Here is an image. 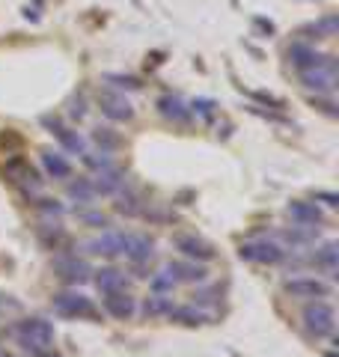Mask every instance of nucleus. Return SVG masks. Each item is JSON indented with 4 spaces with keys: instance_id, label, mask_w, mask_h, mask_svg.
Wrapping results in <instances>:
<instances>
[{
    "instance_id": "a878e982",
    "label": "nucleus",
    "mask_w": 339,
    "mask_h": 357,
    "mask_svg": "<svg viewBox=\"0 0 339 357\" xmlns=\"http://www.w3.org/2000/svg\"><path fill=\"white\" fill-rule=\"evenodd\" d=\"M167 319H170V321H179V325H185V328H197V325H202V321H206V312L197 310L194 304H188V307H173Z\"/></svg>"
},
{
    "instance_id": "a211bd4d",
    "label": "nucleus",
    "mask_w": 339,
    "mask_h": 357,
    "mask_svg": "<svg viewBox=\"0 0 339 357\" xmlns=\"http://www.w3.org/2000/svg\"><path fill=\"white\" fill-rule=\"evenodd\" d=\"M89 280L96 283V289H98L101 295L119 292V289H128V277H126V271H119V268H98V271H93Z\"/></svg>"
},
{
    "instance_id": "ddd939ff",
    "label": "nucleus",
    "mask_w": 339,
    "mask_h": 357,
    "mask_svg": "<svg viewBox=\"0 0 339 357\" xmlns=\"http://www.w3.org/2000/svg\"><path fill=\"white\" fill-rule=\"evenodd\" d=\"M122 256L131 265H146L155 256V241L143 232H126V244H122Z\"/></svg>"
},
{
    "instance_id": "1a4fd4ad",
    "label": "nucleus",
    "mask_w": 339,
    "mask_h": 357,
    "mask_svg": "<svg viewBox=\"0 0 339 357\" xmlns=\"http://www.w3.org/2000/svg\"><path fill=\"white\" fill-rule=\"evenodd\" d=\"M173 248L185 256V259H194V262H211L214 259V248L199 238L197 232H179V236L173 238Z\"/></svg>"
},
{
    "instance_id": "412c9836",
    "label": "nucleus",
    "mask_w": 339,
    "mask_h": 357,
    "mask_svg": "<svg viewBox=\"0 0 339 357\" xmlns=\"http://www.w3.org/2000/svg\"><path fill=\"white\" fill-rule=\"evenodd\" d=\"M51 134H54L56 143H60V146L69 152V155H84V152H86V140H84L75 128H66L63 122H56V126L51 128Z\"/></svg>"
},
{
    "instance_id": "4c0bfd02",
    "label": "nucleus",
    "mask_w": 339,
    "mask_h": 357,
    "mask_svg": "<svg viewBox=\"0 0 339 357\" xmlns=\"http://www.w3.org/2000/svg\"><path fill=\"white\" fill-rule=\"evenodd\" d=\"M107 81L113 84V86H116V89H140L143 84L137 81V77H126V75H107Z\"/></svg>"
},
{
    "instance_id": "a19ab883",
    "label": "nucleus",
    "mask_w": 339,
    "mask_h": 357,
    "mask_svg": "<svg viewBox=\"0 0 339 357\" xmlns=\"http://www.w3.org/2000/svg\"><path fill=\"white\" fill-rule=\"evenodd\" d=\"M42 357H51V354H42ZM54 357H56V354H54Z\"/></svg>"
},
{
    "instance_id": "20e7f679",
    "label": "nucleus",
    "mask_w": 339,
    "mask_h": 357,
    "mask_svg": "<svg viewBox=\"0 0 339 357\" xmlns=\"http://www.w3.org/2000/svg\"><path fill=\"white\" fill-rule=\"evenodd\" d=\"M239 256L244 262H256V265H280V262H286L289 250L280 241L256 238V241H244L239 248Z\"/></svg>"
},
{
    "instance_id": "58836bf2",
    "label": "nucleus",
    "mask_w": 339,
    "mask_h": 357,
    "mask_svg": "<svg viewBox=\"0 0 339 357\" xmlns=\"http://www.w3.org/2000/svg\"><path fill=\"white\" fill-rule=\"evenodd\" d=\"M315 203H324L327 208H336L339 206V197L331 191H315Z\"/></svg>"
},
{
    "instance_id": "ea45409f",
    "label": "nucleus",
    "mask_w": 339,
    "mask_h": 357,
    "mask_svg": "<svg viewBox=\"0 0 339 357\" xmlns=\"http://www.w3.org/2000/svg\"><path fill=\"white\" fill-rule=\"evenodd\" d=\"M0 357H15V354H9L6 349H0Z\"/></svg>"
},
{
    "instance_id": "e433bc0d",
    "label": "nucleus",
    "mask_w": 339,
    "mask_h": 357,
    "mask_svg": "<svg viewBox=\"0 0 339 357\" xmlns=\"http://www.w3.org/2000/svg\"><path fill=\"white\" fill-rule=\"evenodd\" d=\"M36 206H39V211H42V215H48V218H60V215H63V206L56 203V199H48V197H42Z\"/></svg>"
},
{
    "instance_id": "423d86ee",
    "label": "nucleus",
    "mask_w": 339,
    "mask_h": 357,
    "mask_svg": "<svg viewBox=\"0 0 339 357\" xmlns=\"http://www.w3.org/2000/svg\"><path fill=\"white\" fill-rule=\"evenodd\" d=\"M98 110L105 114L110 122H131L134 119V107H131V102L126 96L119 93V89H110V86H105V89H98Z\"/></svg>"
},
{
    "instance_id": "72a5a7b5",
    "label": "nucleus",
    "mask_w": 339,
    "mask_h": 357,
    "mask_svg": "<svg viewBox=\"0 0 339 357\" xmlns=\"http://www.w3.org/2000/svg\"><path fill=\"white\" fill-rule=\"evenodd\" d=\"M81 158H84V164H86V167H93V170H105V167H110V164H113L107 152H84Z\"/></svg>"
},
{
    "instance_id": "f3484780",
    "label": "nucleus",
    "mask_w": 339,
    "mask_h": 357,
    "mask_svg": "<svg viewBox=\"0 0 339 357\" xmlns=\"http://www.w3.org/2000/svg\"><path fill=\"white\" fill-rule=\"evenodd\" d=\"M122 244H126V232L110 229V232H105L101 238L86 241V253H96V256H107V259H116V256H122Z\"/></svg>"
},
{
    "instance_id": "cd10ccee",
    "label": "nucleus",
    "mask_w": 339,
    "mask_h": 357,
    "mask_svg": "<svg viewBox=\"0 0 339 357\" xmlns=\"http://www.w3.org/2000/svg\"><path fill=\"white\" fill-rule=\"evenodd\" d=\"M336 30H339V18H336L333 13L324 15V18H319V21H315V24H310V27H303V33H315L312 39H333Z\"/></svg>"
},
{
    "instance_id": "473e14b6",
    "label": "nucleus",
    "mask_w": 339,
    "mask_h": 357,
    "mask_svg": "<svg viewBox=\"0 0 339 357\" xmlns=\"http://www.w3.org/2000/svg\"><path fill=\"white\" fill-rule=\"evenodd\" d=\"M190 114H197L199 119L211 122V119H214V114H218V105H214L211 98H197V102L190 105Z\"/></svg>"
},
{
    "instance_id": "c756f323",
    "label": "nucleus",
    "mask_w": 339,
    "mask_h": 357,
    "mask_svg": "<svg viewBox=\"0 0 339 357\" xmlns=\"http://www.w3.org/2000/svg\"><path fill=\"white\" fill-rule=\"evenodd\" d=\"M93 140L101 146V152H113V149H119L122 146V137L113 128H107V126H98L96 131H93Z\"/></svg>"
},
{
    "instance_id": "c9c22d12",
    "label": "nucleus",
    "mask_w": 339,
    "mask_h": 357,
    "mask_svg": "<svg viewBox=\"0 0 339 357\" xmlns=\"http://www.w3.org/2000/svg\"><path fill=\"white\" fill-rule=\"evenodd\" d=\"M86 110H89V107H86V98H84V96H75L72 102H69V116H72L75 122H81V119L86 116Z\"/></svg>"
},
{
    "instance_id": "4be33fe9",
    "label": "nucleus",
    "mask_w": 339,
    "mask_h": 357,
    "mask_svg": "<svg viewBox=\"0 0 339 357\" xmlns=\"http://www.w3.org/2000/svg\"><path fill=\"white\" fill-rule=\"evenodd\" d=\"M42 167H45V173H48V178H69L72 176L69 158L60 155V152H54V149H45L42 152Z\"/></svg>"
},
{
    "instance_id": "f03ea898",
    "label": "nucleus",
    "mask_w": 339,
    "mask_h": 357,
    "mask_svg": "<svg viewBox=\"0 0 339 357\" xmlns=\"http://www.w3.org/2000/svg\"><path fill=\"white\" fill-rule=\"evenodd\" d=\"M301 319H303V328H307V333H310V337H315V340L333 337V331H336V312L322 298L319 301H310V304L303 307Z\"/></svg>"
},
{
    "instance_id": "f257e3e1",
    "label": "nucleus",
    "mask_w": 339,
    "mask_h": 357,
    "mask_svg": "<svg viewBox=\"0 0 339 357\" xmlns=\"http://www.w3.org/2000/svg\"><path fill=\"white\" fill-rule=\"evenodd\" d=\"M13 337L27 357H42L54 345V325L45 319H24L13 328Z\"/></svg>"
},
{
    "instance_id": "b1692460",
    "label": "nucleus",
    "mask_w": 339,
    "mask_h": 357,
    "mask_svg": "<svg viewBox=\"0 0 339 357\" xmlns=\"http://www.w3.org/2000/svg\"><path fill=\"white\" fill-rule=\"evenodd\" d=\"M176 304H173V298L170 295H158V292H152L149 298L140 304V312L146 319H161V316H170V310H173Z\"/></svg>"
},
{
    "instance_id": "bb28decb",
    "label": "nucleus",
    "mask_w": 339,
    "mask_h": 357,
    "mask_svg": "<svg viewBox=\"0 0 339 357\" xmlns=\"http://www.w3.org/2000/svg\"><path fill=\"white\" fill-rule=\"evenodd\" d=\"M66 194H69V199H75L77 206H89L96 199V191H93V182H89V178H75V182H69Z\"/></svg>"
},
{
    "instance_id": "7ed1b4c3",
    "label": "nucleus",
    "mask_w": 339,
    "mask_h": 357,
    "mask_svg": "<svg viewBox=\"0 0 339 357\" xmlns=\"http://www.w3.org/2000/svg\"><path fill=\"white\" fill-rule=\"evenodd\" d=\"M51 307H54L56 316H63V319H89V321L98 319V310L93 304V298H86L84 292H60V295H54Z\"/></svg>"
},
{
    "instance_id": "9b49d317",
    "label": "nucleus",
    "mask_w": 339,
    "mask_h": 357,
    "mask_svg": "<svg viewBox=\"0 0 339 357\" xmlns=\"http://www.w3.org/2000/svg\"><path fill=\"white\" fill-rule=\"evenodd\" d=\"M301 84L307 89H315V96H333L336 89V63L319 66V69L301 72Z\"/></svg>"
},
{
    "instance_id": "dca6fc26",
    "label": "nucleus",
    "mask_w": 339,
    "mask_h": 357,
    "mask_svg": "<svg viewBox=\"0 0 339 357\" xmlns=\"http://www.w3.org/2000/svg\"><path fill=\"white\" fill-rule=\"evenodd\" d=\"M286 215L298 223V227H319L324 220L319 203H307V199H292L286 206Z\"/></svg>"
},
{
    "instance_id": "4468645a",
    "label": "nucleus",
    "mask_w": 339,
    "mask_h": 357,
    "mask_svg": "<svg viewBox=\"0 0 339 357\" xmlns=\"http://www.w3.org/2000/svg\"><path fill=\"white\" fill-rule=\"evenodd\" d=\"M89 182H93L96 197H110V194H119L122 188H126V173L110 164L105 170H96V176L89 178Z\"/></svg>"
},
{
    "instance_id": "2f4dec72",
    "label": "nucleus",
    "mask_w": 339,
    "mask_h": 357,
    "mask_svg": "<svg viewBox=\"0 0 339 357\" xmlns=\"http://www.w3.org/2000/svg\"><path fill=\"white\" fill-rule=\"evenodd\" d=\"M149 289H152V292H158V295H173L176 280H173V277H170V271L164 268L161 274H155L152 280H149Z\"/></svg>"
},
{
    "instance_id": "5701e85b",
    "label": "nucleus",
    "mask_w": 339,
    "mask_h": 357,
    "mask_svg": "<svg viewBox=\"0 0 339 357\" xmlns=\"http://www.w3.org/2000/svg\"><path fill=\"white\" fill-rule=\"evenodd\" d=\"M143 208H146V203L137 191H126V194L119 191L116 203H113V211H116V215H126V218H140Z\"/></svg>"
},
{
    "instance_id": "6ab92c4d",
    "label": "nucleus",
    "mask_w": 339,
    "mask_h": 357,
    "mask_svg": "<svg viewBox=\"0 0 339 357\" xmlns=\"http://www.w3.org/2000/svg\"><path fill=\"white\" fill-rule=\"evenodd\" d=\"M158 114H161L164 119H170V122H176V126H188L190 116H194L190 107L179 96H161L158 98Z\"/></svg>"
},
{
    "instance_id": "9d476101",
    "label": "nucleus",
    "mask_w": 339,
    "mask_h": 357,
    "mask_svg": "<svg viewBox=\"0 0 339 357\" xmlns=\"http://www.w3.org/2000/svg\"><path fill=\"white\" fill-rule=\"evenodd\" d=\"M289 60H292V66H295L298 72L319 69V66L336 63V60H333V54H322V51H315L312 45H307V42H295V45H292V48H289Z\"/></svg>"
},
{
    "instance_id": "393cba45",
    "label": "nucleus",
    "mask_w": 339,
    "mask_h": 357,
    "mask_svg": "<svg viewBox=\"0 0 339 357\" xmlns=\"http://www.w3.org/2000/svg\"><path fill=\"white\" fill-rule=\"evenodd\" d=\"M336 259H339V244L336 241H327L324 248H319L315 250V256H312V262L319 265V268H324V274L331 277H336Z\"/></svg>"
},
{
    "instance_id": "2eb2a0df",
    "label": "nucleus",
    "mask_w": 339,
    "mask_h": 357,
    "mask_svg": "<svg viewBox=\"0 0 339 357\" xmlns=\"http://www.w3.org/2000/svg\"><path fill=\"white\" fill-rule=\"evenodd\" d=\"M167 271H170V277H173L176 283H190V286H202L209 280V271L202 265H197L194 259H188V262H170L167 265Z\"/></svg>"
},
{
    "instance_id": "f704fd0d",
    "label": "nucleus",
    "mask_w": 339,
    "mask_h": 357,
    "mask_svg": "<svg viewBox=\"0 0 339 357\" xmlns=\"http://www.w3.org/2000/svg\"><path fill=\"white\" fill-rule=\"evenodd\" d=\"M218 289L214 286H206V289H197L194 292V307H202V304H214V301H218Z\"/></svg>"
},
{
    "instance_id": "f8f14e48",
    "label": "nucleus",
    "mask_w": 339,
    "mask_h": 357,
    "mask_svg": "<svg viewBox=\"0 0 339 357\" xmlns=\"http://www.w3.org/2000/svg\"><path fill=\"white\" fill-rule=\"evenodd\" d=\"M101 307H105V312L110 319L128 321L134 312H137V301H134V295L128 292V289H119V292H107L105 298H101Z\"/></svg>"
},
{
    "instance_id": "c85d7f7f",
    "label": "nucleus",
    "mask_w": 339,
    "mask_h": 357,
    "mask_svg": "<svg viewBox=\"0 0 339 357\" xmlns=\"http://www.w3.org/2000/svg\"><path fill=\"white\" fill-rule=\"evenodd\" d=\"M315 236H319L315 227H295V229H286L280 238L286 241V244H292V248H303V244L315 241Z\"/></svg>"
},
{
    "instance_id": "6e6552de",
    "label": "nucleus",
    "mask_w": 339,
    "mask_h": 357,
    "mask_svg": "<svg viewBox=\"0 0 339 357\" xmlns=\"http://www.w3.org/2000/svg\"><path fill=\"white\" fill-rule=\"evenodd\" d=\"M282 289H286V295H292V298H312V301L331 298V292H333V286L322 280V277H289V280L282 283Z\"/></svg>"
},
{
    "instance_id": "39448f33",
    "label": "nucleus",
    "mask_w": 339,
    "mask_h": 357,
    "mask_svg": "<svg viewBox=\"0 0 339 357\" xmlns=\"http://www.w3.org/2000/svg\"><path fill=\"white\" fill-rule=\"evenodd\" d=\"M51 265H54V271H56L60 280L75 283V286H81V283H86L89 277H93V265H89L86 259H81L77 253H69V250L56 253L51 259Z\"/></svg>"
},
{
    "instance_id": "7c9ffc66",
    "label": "nucleus",
    "mask_w": 339,
    "mask_h": 357,
    "mask_svg": "<svg viewBox=\"0 0 339 357\" xmlns=\"http://www.w3.org/2000/svg\"><path fill=\"white\" fill-rule=\"evenodd\" d=\"M75 215H77V220H81L84 227H93V229H107L110 227V218L105 215V211H89V208H77L75 206Z\"/></svg>"
},
{
    "instance_id": "aec40b11",
    "label": "nucleus",
    "mask_w": 339,
    "mask_h": 357,
    "mask_svg": "<svg viewBox=\"0 0 339 357\" xmlns=\"http://www.w3.org/2000/svg\"><path fill=\"white\" fill-rule=\"evenodd\" d=\"M39 238H42V244L48 250H66L69 248V236H66V229L60 227V223H51V220H42L39 223Z\"/></svg>"
},
{
    "instance_id": "0eeeda50",
    "label": "nucleus",
    "mask_w": 339,
    "mask_h": 357,
    "mask_svg": "<svg viewBox=\"0 0 339 357\" xmlns=\"http://www.w3.org/2000/svg\"><path fill=\"white\" fill-rule=\"evenodd\" d=\"M0 173H3V178H9V182L21 185L24 191H33V194H36L39 188H42L39 173L33 170L30 161H27V158H21V155H13V158H6V164L0 167Z\"/></svg>"
}]
</instances>
